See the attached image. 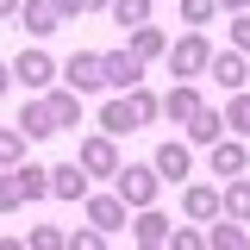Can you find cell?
<instances>
[{
	"label": "cell",
	"instance_id": "1",
	"mask_svg": "<svg viewBox=\"0 0 250 250\" xmlns=\"http://www.w3.org/2000/svg\"><path fill=\"white\" fill-rule=\"evenodd\" d=\"M163 106H156V94H144V88H125V100H113L106 113H100V131L106 138H125V131H138V125H150Z\"/></svg>",
	"mask_w": 250,
	"mask_h": 250
},
{
	"label": "cell",
	"instance_id": "2",
	"mask_svg": "<svg viewBox=\"0 0 250 250\" xmlns=\"http://www.w3.org/2000/svg\"><path fill=\"white\" fill-rule=\"evenodd\" d=\"M113 182H119V200H125V207H150L156 188H163V175H156L150 163H131V169H113Z\"/></svg>",
	"mask_w": 250,
	"mask_h": 250
},
{
	"label": "cell",
	"instance_id": "3",
	"mask_svg": "<svg viewBox=\"0 0 250 250\" xmlns=\"http://www.w3.org/2000/svg\"><path fill=\"white\" fill-rule=\"evenodd\" d=\"M207 57H213V44H207L200 31H188L182 44H169V69H175V75H200Z\"/></svg>",
	"mask_w": 250,
	"mask_h": 250
},
{
	"label": "cell",
	"instance_id": "4",
	"mask_svg": "<svg viewBox=\"0 0 250 250\" xmlns=\"http://www.w3.org/2000/svg\"><path fill=\"white\" fill-rule=\"evenodd\" d=\"M100 75H106L113 88H138V75H144V57H138V50H100Z\"/></svg>",
	"mask_w": 250,
	"mask_h": 250
},
{
	"label": "cell",
	"instance_id": "5",
	"mask_svg": "<svg viewBox=\"0 0 250 250\" xmlns=\"http://www.w3.org/2000/svg\"><path fill=\"white\" fill-rule=\"evenodd\" d=\"M62 82H69V88H75V94H88V88H100V82H106V75H100V50H75V57L62 62Z\"/></svg>",
	"mask_w": 250,
	"mask_h": 250
},
{
	"label": "cell",
	"instance_id": "6",
	"mask_svg": "<svg viewBox=\"0 0 250 250\" xmlns=\"http://www.w3.org/2000/svg\"><path fill=\"white\" fill-rule=\"evenodd\" d=\"M207 69H213V82H219V88H231V94H238V88L250 82V62H244V50H213V57H207Z\"/></svg>",
	"mask_w": 250,
	"mask_h": 250
},
{
	"label": "cell",
	"instance_id": "7",
	"mask_svg": "<svg viewBox=\"0 0 250 250\" xmlns=\"http://www.w3.org/2000/svg\"><path fill=\"white\" fill-rule=\"evenodd\" d=\"M13 19H19L31 38H44V31H57V25H62V13L50 6V0H19V13H13Z\"/></svg>",
	"mask_w": 250,
	"mask_h": 250
},
{
	"label": "cell",
	"instance_id": "8",
	"mask_svg": "<svg viewBox=\"0 0 250 250\" xmlns=\"http://www.w3.org/2000/svg\"><path fill=\"white\" fill-rule=\"evenodd\" d=\"M75 163H82L88 175H113V169H119V150H113V138H88V144L75 150Z\"/></svg>",
	"mask_w": 250,
	"mask_h": 250
},
{
	"label": "cell",
	"instance_id": "9",
	"mask_svg": "<svg viewBox=\"0 0 250 250\" xmlns=\"http://www.w3.org/2000/svg\"><path fill=\"white\" fill-rule=\"evenodd\" d=\"M88 225H100V231H125V200H119V194H88Z\"/></svg>",
	"mask_w": 250,
	"mask_h": 250
},
{
	"label": "cell",
	"instance_id": "10",
	"mask_svg": "<svg viewBox=\"0 0 250 250\" xmlns=\"http://www.w3.org/2000/svg\"><path fill=\"white\" fill-rule=\"evenodd\" d=\"M50 194H57V200H88V169H82V163L50 169Z\"/></svg>",
	"mask_w": 250,
	"mask_h": 250
},
{
	"label": "cell",
	"instance_id": "11",
	"mask_svg": "<svg viewBox=\"0 0 250 250\" xmlns=\"http://www.w3.org/2000/svg\"><path fill=\"white\" fill-rule=\"evenodd\" d=\"M13 75H19L25 88H44V82L57 75V62L44 57V50H19V57H13Z\"/></svg>",
	"mask_w": 250,
	"mask_h": 250
},
{
	"label": "cell",
	"instance_id": "12",
	"mask_svg": "<svg viewBox=\"0 0 250 250\" xmlns=\"http://www.w3.org/2000/svg\"><path fill=\"white\" fill-rule=\"evenodd\" d=\"M188 163H194V156H188V144H175V138H169V144H156V156H150V169L163 175V182H182Z\"/></svg>",
	"mask_w": 250,
	"mask_h": 250
},
{
	"label": "cell",
	"instance_id": "13",
	"mask_svg": "<svg viewBox=\"0 0 250 250\" xmlns=\"http://www.w3.org/2000/svg\"><path fill=\"white\" fill-rule=\"evenodd\" d=\"M244 169H250V150H244V144H238V138H231V144L213 138V175H244Z\"/></svg>",
	"mask_w": 250,
	"mask_h": 250
},
{
	"label": "cell",
	"instance_id": "14",
	"mask_svg": "<svg viewBox=\"0 0 250 250\" xmlns=\"http://www.w3.org/2000/svg\"><path fill=\"white\" fill-rule=\"evenodd\" d=\"M19 131H25L31 144H38V138H50V131H57V119H50V100H25V113H19Z\"/></svg>",
	"mask_w": 250,
	"mask_h": 250
},
{
	"label": "cell",
	"instance_id": "15",
	"mask_svg": "<svg viewBox=\"0 0 250 250\" xmlns=\"http://www.w3.org/2000/svg\"><path fill=\"white\" fill-rule=\"evenodd\" d=\"M188 138H194V144H213V138H225V113H213V106H194Z\"/></svg>",
	"mask_w": 250,
	"mask_h": 250
},
{
	"label": "cell",
	"instance_id": "16",
	"mask_svg": "<svg viewBox=\"0 0 250 250\" xmlns=\"http://www.w3.org/2000/svg\"><path fill=\"white\" fill-rule=\"evenodd\" d=\"M156 106H163V113H169V119H194V106H200V94H194V88H188V82H175V88H169V94H163V100H156Z\"/></svg>",
	"mask_w": 250,
	"mask_h": 250
},
{
	"label": "cell",
	"instance_id": "17",
	"mask_svg": "<svg viewBox=\"0 0 250 250\" xmlns=\"http://www.w3.org/2000/svg\"><path fill=\"white\" fill-rule=\"evenodd\" d=\"M207 244H213V250H244V244H250L244 219H225V213H219V225L207 231Z\"/></svg>",
	"mask_w": 250,
	"mask_h": 250
},
{
	"label": "cell",
	"instance_id": "18",
	"mask_svg": "<svg viewBox=\"0 0 250 250\" xmlns=\"http://www.w3.org/2000/svg\"><path fill=\"white\" fill-rule=\"evenodd\" d=\"M219 213L225 219H250V182L225 175V194H219Z\"/></svg>",
	"mask_w": 250,
	"mask_h": 250
},
{
	"label": "cell",
	"instance_id": "19",
	"mask_svg": "<svg viewBox=\"0 0 250 250\" xmlns=\"http://www.w3.org/2000/svg\"><path fill=\"white\" fill-rule=\"evenodd\" d=\"M182 213L188 219H219V188H188V194H182Z\"/></svg>",
	"mask_w": 250,
	"mask_h": 250
},
{
	"label": "cell",
	"instance_id": "20",
	"mask_svg": "<svg viewBox=\"0 0 250 250\" xmlns=\"http://www.w3.org/2000/svg\"><path fill=\"white\" fill-rule=\"evenodd\" d=\"M131 231H138V244H169V219L150 213V207H138V225Z\"/></svg>",
	"mask_w": 250,
	"mask_h": 250
},
{
	"label": "cell",
	"instance_id": "21",
	"mask_svg": "<svg viewBox=\"0 0 250 250\" xmlns=\"http://www.w3.org/2000/svg\"><path fill=\"white\" fill-rule=\"evenodd\" d=\"M131 50H138V57H163V50H169V38L144 19V25H131Z\"/></svg>",
	"mask_w": 250,
	"mask_h": 250
},
{
	"label": "cell",
	"instance_id": "22",
	"mask_svg": "<svg viewBox=\"0 0 250 250\" xmlns=\"http://www.w3.org/2000/svg\"><path fill=\"white\" fill-rule=\"evenodd\" d=\"M50 119H57V131H62V125H75V119H82V100H75V88L50 94Z\"/></svg>",
	"mask_w": 250,
	"mask_h": 250
},
{
	"label": "cell",
	"instance_id": "23",
	"mask_svg": "<svg viewBox=\"0 0 250 250\" xmlns=\"http://www.w3.org/2000/svg\"><path fill=\"white\" fill-rule=\"evenodd\" d=\"M19 207H25V182L13 169V175H0V213H19Z\"/></svg>",
	"mask_w": 250,
	"mask_h": 250
},
{
	"label": "cell",
	"instance_id": "24",
	"mask_svg": "<svg viewBox=\"0 0 250 250\" xmlns=\"http://www.w3.org/2000/svg\"><path fill=\"white\" fill-rule=\"evenodd\" d=\"M106 6H113L119 25H144V19H150V0H106Z\"/></svg>",
	"mask_w": 250,
	"mask_h": 250
},
{
	"label": "cell",
	"instance_id": "25",
	"mask_svg": "<svg viewBox=\"0 0 250 250\" xmlns=\"http://www.w3.org/2000/svg\"><path fill=\"white\" fill-rule=\"evenodd\" d=\"M25 131H19V125H13V131H0V169H13V163H19V156H25Z\"/></svg>",
	"mask_w": 250,
	"mask_h": 250
},
{
	"label": "cell",
	"instance_id": "26",
	"mask_svg": "<svg viewBox=\"0 0 250 250\" xmlns=\"http://www.w3.org/2000/svg\"><path fill=\"white\" fill-rule=\"evenodd\" d=\"M19 182H25V200H44V194H50V169L25 163V169H19Z\"/></svg>",
	"mask_w": 250,
	"mask_h": 250
},
{
	"label": "cell",
	"instance_id": "27",
	"mask_svg": "<svg viewBox=\"0 0 250 250\" xmlns=\"http://www.w3.org/2000/svg\"><path fill=\"white\" fill-rule=\"evenodd\" d=\"M225 131H238V138H250V94H238V100L225 106Z\"/></svg>",
	"mask_w": 250,
	"mask_h": 250
},
{
	"label": "cell",
	"instance_id": "28",
	"mask_svg": "<svg viewBox=\"0 0 250 250\" xmlns=\"http://www.w3.org/2000/svg\"><path fill=\"white\" fill-rule=\"evenodd\" d=\"M213 6H219V0H182V19H188V25H207Z\"/></svg>",
	"mask_w": 250,
	"mask_h": 250
},
{
	"label": "cell",
	"instance_id": "29",
	"mask_svg": "<svg viewBox=\"0 0 250 250\" xmlns=\"http://www.w3.org/2000/svg\"><path fill=\"white\" fill-rule=\"evenodd\" d=\"M31 244H38V250H57V244H69V231H57V225H38V231H31Z\"/></svg>",
	"mask_w": 250,
	"mask_h": 250
},
{
	"label": "cell",
	"instance_id": "30",
	"mask_svg": "<svg viewBox=\"0 0 250 250\" xmlns=\"http://www.w3.org/2000/svg\"><path fill=\"white\" fill-rule=\"evenodd\" d=\"M100 238H106L100 225H88V231H69V250H100Z\"/></svg>",
	"mask_w": 250,
	"mask_h": 250
},
{
	"label": "cell",
	"instance_id": "31",
	"mask_svg": "<svg viewBox=\"0 0 250 250\" xmlns=\"http://www.w3.org/2000/svg\"><path fill=\"white\" fill-rule=\"evenodd\" d=\"M169 244H175V250H200L207 238H200V231H188V225H175V231H169Z\"/></svg>",
	"mask_w": 250,
	"mask_h": 250
},
{
	"label": "cell",
	"instance_id": "32",
	"mask_svg": "<svg viewBox=\"0 0 250 250\" xmlns=\"http://www.w3.org/2000/svg\"><path fill=\"white\" fill-rule=\"evenodd\" d=\"M231 44L250 57V13H238V19H231Z\"/></svg>",
	"mask_w": 250,
	"mask_h": 250
},
{
	"label": "cell",
	"instance_id": "33",
	"mask_svg": "<svg viewBox=\"0 0 250 250\" xmlns=\"http://www.w3.org/2000/svg\"><path fill=\"white\" fill-rule=\"evenodd\" d=\"M50 6H57L62 19H69V13H82V0H50Z\"/></svg>",
	"mask_w": 250,
	"mask_h": 250
},
{
	"label": "cell",
	"instance_id": "34",
	"mask_svg": "<svg viewBox=\"0 0 250 250\" xmlns=\"http://www.w3.org/2000/svg\"><path fill=\"white\" fill-rule=\"evenodd\" d=\"M13 13H19V0H0V19H13Z\"/></svg>",
	"mask_w": 250,
	"mask_h": 250
},
{
	"label": "cell",
	"instance_id": "35",
	"mask_svg": "<svg viewBox=\"0 0 250 250\" xmlns=\"http://www.w3.org/2000/svg\"><path fill=\"white\" fill-rule=\"evenodd\" d=\"M219 6H231V13H244V6H250V0H219Z\"/></svg>",
	"mask_w": 250,
	"mask_h": 250
},
{
	"label": "cell",
	"instance_id": "36",
	"mask_svg": "<svg viewBox=\"0 0 250 250\" xmlns=\"http://www.w3.org/2000/svg\"><path fill=\"white\" fill-rule=\"evenodd\" d=\"M6 75H13V69H0V94H6Z\"/></svg>",
	"mask_w": 250,
	"mask_h": 250
},
{
	"label": "cell",
	"instance_id": "37",
	"mask_svg": "<svg viewBox=\"0 0 250 250\" xmlns=\"http://www.w3.org/2000/svg\"><path fill=\"white\" fill-rule=\"evenodd\" d=\"M82 6H106V0H82Z\"/></svg>",
	"mask_w": 250,
	"mask_h": 250
}]
</instances>
